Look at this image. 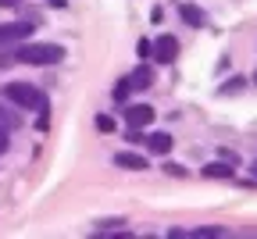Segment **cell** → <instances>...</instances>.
I'll return each mask as SVG.
<instances>
[{"instance_id":"7c38bea8","label":"cell","mask_w":257,"mask_h":239,"mask_svg":"<svg viewBox=\"0 0 257 239\" xmlns=\"http://www.w3.org/2000/svg\"><path fill=\"white\" fill-rule=\"evenodd\" d=\"M243 86H246V79H229V82H225L218 93H221V96H232V93H239Z\"/></svg>"},{"instance_id":"6da1fadb","label":"cell","mask_w":257,"mask_h":239,"mask_svg":"<svg viewBox=\"0 0 257 239\" xmlns=\"http://www.w3.org/2000/svg\"><path fill=\"white\" fill-rule=\"evenodd\" d=\"M11 54L22 64H57V61H64V47H57V43H22Z\"/></svg>"},{"instance_id":"ac0fdd59","label":"cell","mask_w":257,"mask_h":239,"mask_svg":"<svg viewBox=\"0 0 257 239\" xmlns=\"http://www.w3.org/2000/svg\"><path fill=\"white\" fill-rule=\"evenodd\" d=\"M253 82H257V79H253Z\"/></svg>"},{"instance_id":"9a60e30c","label":"cell","mask_w":257,"mask_h":239,"mask_svg":"<svg viewBox=\"0 0 257 239\" xmlns=\"http://www.w3.org/2000/svg\"><path fill=\"white\" fill-rule=\"evenodd\" d=\"M11 61H15V54H0V72H4V68H8Z\"/></svg>"},{"instance_id":"8992f818","label":"cell","mask_w":257,"mask_h":239,"mask_svg":"<svg viewBox=\"0 0 257 239\" xmlns=\"http://www.w3.org/2000/svg\"><path fill=\"white\" fill-rule=\"evenodd\" d=\"M25 36H32V22H4L0 25V47L15 43V40H25Z\"/></svg>"},{"instance_id":"9c48e42d","label":"cell","mask_w":257,"mask_h":239,"mask_svg":"<svg viewBox=\"0 0 257 239\" xmlns=\"http://www.w3.org/2000/svg\"><path fill=\"white\" fill-rule=\"evenodd\" d=\"M114 164H118V168H133V172H143V168H147V157H136V154H118V157H114Z\"/></svg>"},{"instance_id":"30bf717a","label":"cell","mask_w":257,"mask_h":239,"mask_svg":"<svg viewBox=\"0 0 257 239\" xmlns=\"http://www.w3.org/2000/svg\"><path fill=\"white\" fill-rule=\"evenodd\" d=\"M182 22H189V25H204L200 8H197V4H186V8H182Z\"/></svg>"},{"instance_id":"4fadbf2b","label":"cell","mask_w":257,"mask_h":239,"mask_svg":"<svg viewBox=\"0 0 257 239\" xmlns=\"http://www.w3.org/2000/svg\"><path fill=\"white\" fill-rule=\"evenodd\" d=\"M96 129H100V132H114V122L107 114H96Z\"/></svg>"},{"instance_id":"52a82bcc","label":"cell","mask_w":257,"mask_h":239,"mask_svg":"<svg viewBox=\"0 0 257 239\" xmlns=\"http://www.w3.org/2000/svg\"><path fill=\"white\" fill-rule=\"evenodd\" d=\"M147 147H150L154 154H168V150H172V136H168V132H150V136H147Z\"/></svg>"},{"instance_id":"3957f363","label":"cell","mask_w":257,"mask_h":239,"mask_svg":"<svg viewBox=\"0 0 257 239\" xmlns=\"http://www.w3.org/2000/svg\"><path fill=\"white\" fill-rule=\"evenodd\" d=\"M150 54L157 57V64H172L179 57V40L175 36H157V43L150 47Z\"/></svg>"},{"instance_id":"5b68a950","label":"cell","mask_w":257,"mask_h":239,"mask_svg":"<svg viewBox=\"0 0 257 239\" xmlns=\"http://www.w3.org/2000/svg\"><path fill=\"white\" fill-rule=\"evenodd\" d=\"M125 125H133V129L154 125V107H150V104H133V107H125Z\"/></svg>"},{"instance_id":"7a4b0ae2","label":"cell","mask_w":257,"mask_h":239,"mask_svg":"<svg viewBox=\"0 0 257 239\" xmlns=\"http://www.w3.org/2000/svg\"><path fill=\"white\" fill-rule=\"evenodd\" d=\"M0 96H8L15 107H25V111H43L47 107L43 93L32 86V82H8L4 89H0Z\"/></svg>"},{"instance_id":"2e32d148","label":"cell","mask_w":257,"mask_h":239,"mask_svg":"<svg viewBox=\"0 0 257 239\" xmlns=\"http://www.w3.org/2000/svg\"><path fill=\"white\" fill-rule=\"evenodd\" d=\"M8 150V132H0V154Z\"/></svg>"},{"instance_id":"e0dca14e","label":"cell","mask_w":257,"mask_h":239,"mask_svg":"<svg viewBox=\"0 0 257 239\" xmlns=\"http://www.w3.org/2000/svg\"><path fill=\"white\" fill-rule=\"evenodd\" d=\"M15 4H22V0H0V8H15Z\"/></svg>"},{"instance_id":"277c9868","label":"cell","mask_w":257,"mask_h":239,"mask_svg":"<svg viewBox=\"0 0 257 239\" xmlns=\"http://www.w3.org/2000/svg\"><path fill=\"white\" fill-rule=\"evenodd\" d=\"M154 82V68H147V64H140V68H133L125 79H121V86L128 89V93H136V89H147Z\"/></svg>"},{"instance_id":"5bb4252c","label":"cell","mask_w":257,"mask_h":239,"mask_svg":"<svg viewBox=\"0 0 257 239\" xmlns=\"http://www.w3.org/2000/svg\"><path fill=\"white\" fill-rule=\"evenodd\" d=\"M165 172H168V175H175V179H186V175H189V172H186V168H179V164H168V168H165Z\"/></svg>"},{"instance_id":"8fae6325","label":"cell","mask_w":257,"mask_h":239,"mask_svg":"<svg viewBox=\"0 0 257 239\" xmlns=\"http://www.w3.org/2000/svg\"><path fill=\"white\" fill-rule=\"evenodd\" d=\"M11 129H18V118H15L11 111L0 107V132H11Z\"/></svg>"},{"instance_id":"ba28073f","label":"cell","mask_w":257,"mask_h":239,"mask_svg":"<svg viewBox=\"0 0 257 239\" xmlns=\"http://www.w3.org/2000/svg\"><path fill=\"white\" fill-rule=\"evenodd\" d=\"M200 175H204V179H232V168L221 164V161H211V164H204Z\"/></svg>"}]
</instances>
